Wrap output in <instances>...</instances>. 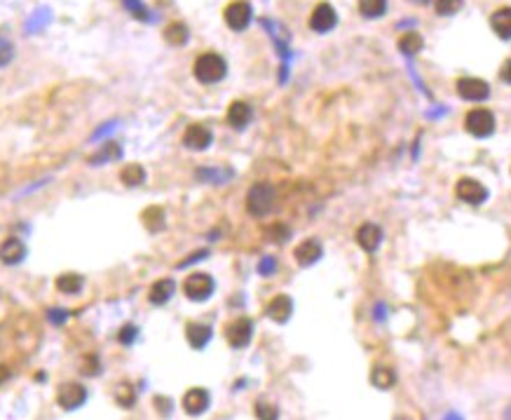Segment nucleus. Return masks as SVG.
Wrapping results in <instances>:
<instances>
[{
  "label": "nucleus",
  "instance_id": "1",
  "mask_svg": "<svg viewBox=\"0 0 511 420\" xmlns=\"http://www.w3.org/2000/svg\"><path fill=\"white\" fill-rule=\"evenodd\" d=\"M193 73H195V78L200 80L202 85H216V83H220V80L225 78L227 64H225V59L220 57V54L205 52V54H200V57L195 59Z\"/></svg>",
  "mask_w": 511,
  "mask_h": 420
},
{
  "label": "nucleus",
  "instance_id": "2",
  "mask_svg": "<svg viewBox=\"0 0 511 420\" xmlns=\"http://www.w3.org/2000/svg\"><path fill=\"white\" fill-rule=\"evenodd\" d=\"M275 200H277V190L272 183H254L251 190L246 193V212L256 219H263L275 209Z\"/></svg>",
  "mask_w": 511,
  "mask_h": 420
},
{
  "label": "nucleus",
  "instance_id": "3",
  "mask_svg": "<svg viewBox=\"0 0 511 420\" xmlns=\"http://www.w3.org/2000/svg\"><path fill=\"white\" fill-rule=\"evenodd\" d=\"M465 127L476 139H488L495 132V115L488 108H474L465 117Z\"/></svg>",
  "mask_w": 511,
  "mask_h": 420
},
{
  "label": "nucleus",
  "instance_id": "4",
  "mask_svg": "<svg viewBox=\"0 0 511 420\" xmlns=\"http://www.w3.org/2000/svg\"><path fill=\"white\" fill-rule=\"evenodd\" d=\"M214 289H216L214 277L207 273H193L186 277V282H183V294H186L190 301H195V303L207 301L209 296L214 294Z\"/></svg>",
  "mask_w": 511,
  "mask_h": 420
},
{
  "label": "nucleus",
  "instance_id": "5",
  "mask_svg": "<svg viewBox=\"0 0 511 420\" xmlns=\"http://www.w3.org/2000/svg\"><path fill=\"white\" fill-rule=\"evenodd\" d=\"M254 338V322L249 317H237L225 326V341L230 343V348L242 350L251 343Z\"/></svg>",
  "mask_w": 511,
  "mask_h": 420
},
{
  "label": "nucleus",
  "instance_id": "6",
  "mask_svg": "<svg viewBox=\"0 0 511 420\" xmlns=\"http://www.w3.org/2000/svg\"><path fill=\"white\" fill-rule=\"evenodd\" d=\"M223 19L227 24V28L244 31L251 24V19H254V10H251V5L246 0H235V3H230L223 10Z\"/></svg>",
  "mask_w": 511,
  "mask_h": 420
},
{
  "label": "nucleus",
  "instance_id": "7",
  "mask_svg": "<svg viewBox=\"0 0 511 420\" xmlns=\"http://www.w3.org/2000/svg\"><path fill=\"white\" fill-rule=\"evenodd\" d=\"M87 401V390L80 383H64L57 390V404L64 411H76Z\"/></svg>",
  "mask_w": 511,
  "mask_h": 420
},
{
  "label": "nucleus",
  "instance_id": "8",
  "mask_svg": "<svg viewBox=\"0 0 511 420\" xmlns=\"http://www.w3.org/2000/svg\"><path fill=\"white\" fill-rule=\"evenodd\" d=\"M455 195L462 202H467V205L478 207L488 200V188H485L483 183L474 181V178H460L458 186H455Z\"/></svg>",
  "mask_w": 511,
  "mask_h": 420
},
{
  "label": "nucleus",
  "instance_id": "9",
  "mask_svg": "<svg viewBox=\"0 0 511 420\" xmlns=\"http://www.w3.org/2000/svg\"><path fill=\"white\" fill-rule=\"evenodd\" d=\"M458 94L465 101H485L490 96V85L481 78H460L458 80Z\"/></svg>",
  "mask_w": 511,
  "mask_h": 420
},
{
  "label": "nucleus",
  "instance_id": "10",
  "mask_svg": "<svg viewBox=\"0 0 511 420\" xmlns=\"http://www.w3.org/2000/svg\"><path fill=\"white\" fill-rule=\"evenodd\" d=\"M336 24H338V15L329 3H319L317 8L312 10L310 28L315 31V33H329V31L336 28Z\"/></svg>",
  "mask_w": 511,
  "mask_h": 420
},
{
  "label": "nucleus",
  "instance_id": "11",
  "mask_svg": "<svg viewBox=\"0 0 511 420\" xmlns=\"http://www.w3.org/2000/svg\"><path fill=\"white\" fill-rule=\"evenodd\" d=\"M322 256H324V246L319 240H305V242H300L293 251V258L298 261V265H303V268L315 265Z\"/></svg>",
  "mask_w": 511,
  "mask_h": 420
},
{
  "label": "nucleus",
  "instance_id": "12",
  "mask_svg": "<svg viewBox=\"0 0 511 420\" xmlns=\"http://www.w3.org/2000/svg\"><path fill=\"white\" fill-rule=\"evenodd\" d=\"M211 129L205 125H190L183 134V146L190 148V151H207L211 146Z\"/></svg>",
  "mask_w": 511,
  "mask_h": 420
},
{
  "label": "nucleus",
  "instance_id": "13",
  "mask_svg": "<svg viewBox=\"0 0 511 420\" xmlns=\"http://www.w3.org/2000/svg\"><path fill=\"white\" fill-rule=\"evenodd\" d=\"M209 392L205 387H190V390L183 394V411L188 413V416H200V413H205L209 409Z\"/></svg>",
  "mask_w": 511,
  "mask_h": 420
},
{
  "label": "nucleus",
  "instance_id": "14",
  "mask_svg": "<svg viewBox=\"0 0 511 420\" xmlns=\"http://www.w3.org/2000/svg\"><path fill=\"white\" fill-rule=\"evenodd\" d=\"M291 314H293V301H291V296L279 294V296H275V299L268 303V317L272 319V322H277V324H286L288 319H291Z\"/></svg>",
  "mask_w": 511,
  "mask_h": 420
},
{
  "label": "nucleus",
  "instance_id": "15",
  "mask_svg": "<svg viewBox=\"0 0 511 420\" xmlns=\"http://www.w3.org/2000/svg\"><path fill=\"white\" fill-rule=\"evenodd\" d=\"M356 244L361 246L368 254H373V251L380 249V244H383V230H380V226L375 224H364L356 230Z\"/></svg>",
  "mask_w": 511,
  "mask_h": 420
},
{
  "label": "nucleus",
  "instance_id": "16",
  "mask_svg": "<svg viewBox=\"0 0 511 420\" xmlns=\"http://www.w3.org/2000/svg\"><path fill=\"white\" fill-rule=\"evenodd\" d=\"M26 244L21 242L19 237H8L3 244H0V261L5 265H17L26 258Z\"/></svg>",
  "mask_w": 511,
  "mask_h": 420
},
{
  "label": "nucleus",
  "instance_id": "17",
  "mask_svg": "<svg viewBox=\"0 0 511 420\" xmlns=\"http://www.w3.org/2000/svg\"><path fill=\"white\" fill-rule=\"evenodd\" d=\"M174 292H176L174 280L164 277V280H157L150 289H148V301H150L153 305H164V303H169V301H171Z\"/></svg>",
  "mask_w": 511,
  "mask_h": 420
},
{
  "label": "nucleus",
  "instance_id": "18",
  "mask_svg": "<svg viewBox=\"0 0 511 420\" xmlns=\"http://www.w3.org/2000/svg\"><path fill=\"white\" fill-rule=\"evenodd\" d=\"M211 336H214V331H211V326H209V324L190 322L186 326V338H188L190 348H195V350L207 348V343L211 341Z\"/></svg>",
  "mask_w": 511,
  "mask_h": 420
},
{
  "label": "nucleus",
  "instance_id": "19",
  "mask_svg": "<svg viewBox=\"0 0 511 420\" xmlns=\"http://www.w3.org/2000/svg\"><path fill=\"white\" fill-rule=\"evenodd\" d=\"M254 117V110L246 101H232L230 108H227V125L235 129H244Z\"/></svg>",
  "mask_w": 511,
  "mask_h": 420
},
{
  "label": "nucleus",
  "instance_id": "20",
  "mask_svg": "<svg viewBox=\"0 0 511 420\" xmlns=\"http://www.w3.org/2000/svg\"><path fill=\"white\" fill-rule=\"evenodd\" d=\"M490 26L502 40H511V8H500L492 12Z\"/></svg>",
  "mask_w": 511,
  "mask_h": 420
},
{
  "label": "nucleus",
  "instance_id": "21",
  "mask_svg": "<svg viewBox=\"0 0 511 420\" xmlns=\"http://www.w3.org/2000/svg\"><path fill=\"white\" fill-rule=\"evenodd\" d=\"M200 181H207V183H214V186H220V183H225L227 178H232V169H216V167H200L195 174Z\"/></svg>",
  "mask_w": 511,
  "mask_h": 420
},
{
  "label": "nucleus",
  "instance_id": "22",
  "mask_svg": "<svg viewBox=\"0 0 511 420\" xmlns=\"http://www.w3.org/2000/svg\"><path fill=\"white\" fill-rule=\"evenodd\" d=\"M422 47H424V40L417 31H408V33H404L401 38H399V49H401L406 57H415Z\"/></svg>",
  "mask_w": 511,
  "mask_h": 420
},
{
  "label": "nucleus",
  "instance_id": "23",
  "mask_svg": "<svg viewBox=\"0 0 511 420\" xmlns=\"http://www.w3.org/2000/svg\"><path fill=\"white\" fill-rule=\"evenodd\" d=\"M188 35H190V31H188L186 24H181V22H174V24H169V26L164 28V40H167L169 45H174V47L186 45Z\"/></svg>",
  "mask_w": 511,
  "mask_h": 420
},
{
  "label": "nucleus",
  "instance_id": "24",
  "mask_svg": "<svg viewBox=\"0 0 511 420\" xmlns=\"http://www.w3.org/2000/svg\"><path fill=\"white\" fill-rule=\"evenodd\" d=\"M371 383L375 387H380V390H390V387H394V383H397V373L387 367H373Z\"/></svg>",
  "mask_w": 511,
  "mask_h": 420
},
{
  "label": "nucleus",
  "instance_id": "25",
  "mask_svg": "<svg viewBox=\"0 0 511 420\" xmlns=\"http://www.w3.org/2000/svg\"><path fill=\"white\" fill-rule=\"evenodd\" d=\"M120 181L129 188L141 186V183L146 181V169L141 165H129L120 171Z\"/></svg>",
  "mask_w": 511,
  "mask_h": 420
},
{
  "label": "nucleus",
  "instance_id": "26",
  "mask_svg": "<svg viewBox=\"0 0 511 420\" xmlns=\"http://www.w3.org/2000/svg\"><path fill=\"white\" fill-rule=\"evenodd\" d=\"M359 12L366 19H378L387 12V0H359Z\"/></svg>",
  "mask_w": 511,
  "mask_h": 420
},
{
  "label": "nucleus",
  "instance_id": "27",
  "mask_svg": "<svg viewBox=\"0 0 511 420\" xmlns=\"http://www.w3.org/2000/svg\"><path fill=\"white\" fill-rule=\"evenodd\" d=\"M83 284H85L83 277L73 275V273L57 277V289H59L61 294H78L80 289H83Z\"/></svg>",
  "mask_w": 511,
  "mask_h": 420
},
{
  "label": "nucleus",
  "instance_id": "28",
  "mask_svg": "<svg viewBox=\"0 0 511 420\" xmlns=\"http://www.w3.org/2000/svg\"><path fill=\"white\" fill-rule=\"evenodd\" d=\"M120 158H122V148L118 144H106L101 151L96 153V156L89 158V162L92 165H103V162H108V160H120Z\"/></svg>",
  "mask_w": 511,
  "mask_h": 420
},
{
  "label": "nucleus",
  "instance_id": "29",
  "mask_svg": "<svg viewBox=\"0 0 511 420\" xmlns=\"http://www.w3.org/2000/svg\"><path fill=\"white\" fill-rule=\"evenodd\" d=\"M462 5H465V0H436L434 10H436V15H441V17H453L455 12L462 10Z\"/></svg>",
  "mask_w": 511,
  "mask_h": 420
},
{
  "label": "nucleus",
  "instance_id": "30",
  "mask_svg": "<svg viewBox=\"0 0 511 420\" xmlns=\"http://www.w3.org/2000/svg\"><path fill=\"white\" fill-rule=\"evenodd\" d=\"M115 399H118L120 406H125V409H129V406L137 401V392H134V387L129 385V383H120L118 385V392H115Z\"/></svg>",
  "mask_w": 511,
  "mask_h": 420
},
{
  "label": "nucleus",
  "instance_id": "31",
  "mask_svg": "<svg viewBox=\"0 0 511 420\" xmlns=\"http://www.w3.org/2000/svg\"><path fill=\"white\" fill-rule=\"evenodd\" d=\"M122 3H125V8L132 12V15L137 17L139 22H148V19H150V10H148L146 5L141 3V0H122Z\"/></svg>",
  "mask_w": 511,
  "mask_h": 420
},
{
  "label": "nucleus",
  "instance_id": "32",
  "mask_svg": "<svg viewBox=\"0 0 511 420\" xmlns=\"http://www.w3.org/2000/svg\"><path fill=\"white\" fill-rule=\"evenodd\" d=\"M144 219H146V226L150 228V230H159L164 224V214H162V209H157V207L148 209V212L144 214Z\"/></svg>",
  "mask_w": 511,
  "mask_h": 420
},
{
  "label": "nucleus",
  "instance_id": "33",
  "mask_svg": "<svg viewBox=\"0 0 511 420\" xmlns=\"http://www.w3.org/2000/svg\"><path fill=\"white\" fill-rule=\"evenodd\" d=\"M12 59H15V45L0 35V66H8Z\"/></svg>",
  "mask_w": 511,
  "mask_h": 420
},
{
  "label": "nucleus",
  "instance_id": "34",
  "mask_svg": "<svg viewBox=\"0 0 511 420\" xmlns=\"http://www.w3.org/2000/svg\"><path fill=\"white\" fill-rule=\"evenodd\" d=\"M137 336H139V329L134 324H125L120 329V333H118V341L122 343V345H132L134 341H137Z\"/></svg>",
  "mask_w": 511,
  "mask_h": 420
},
{
  "label": "nucleus",
  "instance_id": "35",
  "mask_svg": "<svg viewBox=\"0 0 511 420\" xmlns=\"http://www.w3.org/2000/svg\"><path fill=\"white\" fill-rule=\"evenodd\" d=\"M256 416H258V418H270V420H275V418H279V411H277L275 406L258 401V404H256Z\"/></svg>",
  "mask_w": 511,
  "mask_h": 420
},
{
  "label": "nucleus",
  "instance_id": "36",
  "mask_svg": "<svg viewBox=\"0 0 511 420\" xmlns=\"http://www.w3.org/2000/svg\"><path fill=\"white\" fill-rule=\"evenodd\" d=\"M275 270H277V261H275L272 256H266L261 263H258V273L266 275V277H268V275H272Z\"/></svg>",
  "mask_w": 511,
  "mask_h": 420
},
{
  "label": "nucleus",
  "instance_id": "37",
  "mask_svg": "<svg viewBox=\"0 0 511 420\" xmlns=\"http://www.w3.org/2000/svg\"><path fill=\"white\" fill-rule=\"evenodd\" d=\"M47 317H49V322H52V324H64L66 319L71 317V312L69 310H49Z\"/></svg>",
  "mask_w": 511,
  "mask_h": 420
},
{
  "label": "nucleus",
  "instance_id": "38",
  "mask_svg": "<svg viewBox=\"0 0 511 420\" xmlns=\"http://www.w3.org/2000/svg\"><path fill=\"white\" fill-rule=\"evenodd\" d=\"M207 256H209V251H207V249H200V251H197V254L188 256L186 261H181V263H178V268H188V265H193V263L200 261V258H207Z\"/></svg>",
  "mask_w": 511,
  "mask_h": 420
},
{
  "label": "nucleus",
  "instance_id": "39",
  "mask_svg": "<svg viewBox=\"0 0 511 420\" xmlns=\"http://www.w3.org/2000/svg\"><path fill=\"white\" fill-rule=\"evenodd\" d=\"M500 80L502 83H507V85H511V59H507L502 64V69H500Z\"/></svg>",
  "mask_w": 511,
  "mask_h": 420
},
{
  "label": "nucleus",
  "instance_id": "40",
  "mask_svg": "<svg viewBox=\"0 0 511 420\" xmlns=\"http://www.w3.org/2000/svg\"><path fill=\"white\" fill-rule=\"evenodd\" d=\"M385 312H387V305L385 303L375 305V319H378V322H383V319H385Z\"/></svg>",
  "mask_w": 511,
  "mask_h": 420
},
{
  "label": "nucleus",
  "instance_id": "41",
  "mask_svg": "<svg viewBox=\"0 0 511 420\" xmlns=\"http://www.w3.org/2000/svg\"><path fill=\"white\" fill-rule=\"evenodd\" d=\"M8 378H10V371H8V369L3 367V364H0V385H3V383L8 380Z\"/></svg>",
  "mask_w": 511,
  "mask_h": 420
},
{
  "label": "nucleus",
  "instance_id": "42",
  "mask_svg": "<svg viewBox=\"0 0 511 420\" xmlns=\"http://www.w3.org/2000/svg\"><path fill=\"white\" fill-rule=\"evenodd\" d=\"M504 418H511V406H509L507 411H504Z\"/></svg>",
  "mask_w": 511,
  "mask_h": 420
}]
</instances>
